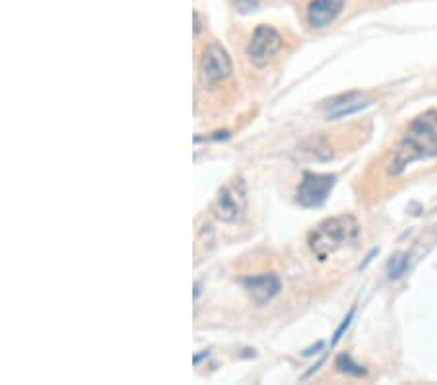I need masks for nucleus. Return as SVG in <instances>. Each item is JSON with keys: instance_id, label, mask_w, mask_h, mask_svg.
Returning a JSON list of instances; mask_svg holds the SVG:
<instances>
[{"instance_id": "nucleus-10", "label": "nucleus", "mask_w": 437, "mask_h": 385, "mask_svg": "<svg viewBox=\"0 0 437 385\" xmlns=\"http://www.w3.org/2000/svg\"><path fill=\"white\" fill-rule=\"evenodd\" d=\"M408 265H410V257L406 253H396L394 257H391V261L387 263V274L391 281H396L401 278L402 274L406 273Z\"/></svg>"}, {"instance_id": "nucleus-13", "label": "nucleus", "mask_w": 437, "mask_h": 385, "mask_svg": "<svg viewBox=\"0 0 437 385\" xmlns=\"http://www.w3.org/2000/svg\"><path fill=\"white\" fill-rule=\"evenodd\" d=\"M235 6H237L241 14H247V12L257 8V0H235Z\"/></svg>"}, {"instance_id": "nucleus-8", "label": "nucleus", "mask_w": 437, "mask_h": 385, "mask_svg": "<svg viewBox=\"0 0 437 385\" xmlns=\"http://www.w3.org/2000/svg\"><path fill=\"white\" fill-rule=\"evenodd\" d=\"M342 6L344 0H313L307 8V23L315 30H323L335 22Z\"/></svg>"}, {"instance_id": "nucleus-5", "label": "nucleus", "mask_w": 437, "mask_h": 385, "mask_svg": "<svg viewBox=\"0 0 437 385\" xmlns=\"http://www.w3.org/2000/svg\"><path fill=\"white\" fill-rule=\"evenodd\" d=\"M284 45V39L274 28L270 26H259L253 33V38L247 45V57L255 67H266L270 59L276 55Z\"/></svg>"}, {"instance_id": "nucleus-12", "label": "nucleus", "mask_w": 437, "mask_h": 385, "mask_svg": "<svg viewBox=\"0 0 437 385\" xmlns=\"http://www.w3.org/2000/svg\"><path fill=\"white\" fill-rule=\"evenodd\" d=\"M354 313H356V308H352V310L348 311V315H346V319H344L342 323H340V327L335 331V337H333V342H330V347H336L338 345V341L342 339V335L348 331L350 323H352V319H354Z\"/></svg>"}, {"instance_id": "nucleus-15", "label": "nucleus", "mask_w": 437, "mask_h": 385, "mask_svg": "<svg viewBox=\"0 0 437 385\" xmlns=\"http://www.w3.org/2000/svg\"><path fill=\"white\" fill-rule=\"evenodd\" d=\"M200 33V16H198V12H195V36H198Z\"/></svg>"}, {"instance_id": "nucleus-2", "label": "nucleus", "mask_w": 437, "mask_h": 385, "mask_svg": "<svg viewBox=\"0 0 437 385\" xmlns=\"http://www.w3.org/2000/svg\"><path fill=\"white\" fill-rule=\"evenodd\" d=\"M360 222L352 215L335 216L320 222L311 234H309V249L319 261H327L330 255L340 251L346 245L356 244L360 237Z\"/></svg>"}, {"instance_id": "nucleus-6", "label": "nucleus", "mask_w": 437, "mask_h": 385, "mask_svg": "<svg viewBox=\"0 0 437 385\" xmlns=\"http://www.w3.org/2000/svg\"><path fill=\"white\" fill-rule=\"evenodd\" d=\"M232 75V60L220 45L206 47L200 59V82L204 88H214Z\"/></svg>"}, {"instance_id": "nucleus-3", "label": "nucleus", "mask_w": 437, "mask_h": 385, "mask_svg": "<svg viewBox=\"0 0 437 385\" xmlns=\"http://www.w3.org/2000/svg\"><path fill=\"white\" fill-rule=\"evenodd\" d=\"M245 208H247V187L243 179H233L232 183L222 187L214 205V212L218 220L227 224L237 222L245 215Z\"/></svg>"}, {"instance_id": "nucleus-11", "label": "nucleus", "mask_w": 437, "mask_h": 385, "mask_svg": "<svg viewBox=\"0 0 437 385\" xmlns=\"http://www.w3.org/2000/svg\"><path fill=\"white\" fill-rule=\"evenodd\" d=\"M336 368H338V372H342V374H348V376H356V378H360V376H365L364 368H362L360 364L354 362V360H352L348 354L338 356V360H336Z\"/></svg>"}, {"instance_id": "nucleus-1", "label": "nucleus", "mask_w": 437, "mask_h": 385, "mask_svg": "<svg viewBox=\"0 0 437 385\" xmlns=\"http://www.w3.org/2000/svg\"><path fill=\"white\" fill-rule=\"evenodd\" d=\"M437 156V113L428 112L416 117L408 126L404 139L389 166L391 175H401L408 166Z\"/></svg>"}, {"instance_id": "nucleus-4", "label": "nucleus", "mask_w": 437, "mask_h": 385, "mask_svg": "<svg viewBox=\"0 0 437 385\" xmlns=\"http://www.w3.org/2000/svg\"><path fill=\"white\" fill-rule=\"evenodd\" d=\"M336 185V175L333 173H313L306 171L298 187V202L303 208H317L325 205L330 191Z\"/></svg>"}, {"instance_id": "nucleus-16", "label": "nucleus", "mask_w": 437, "mask_h": 385, "mask_svg": "<svg viewBox=\"0 0 437 385\" xmlns=\"http://www.w3.org/2000/svg\"><path fill=\"white\" fill-rule=\"evenodd\" d=\"M203 358H208V352H203L200 356H195V360H193V362H195V366H198V362H200Z\"/></svg>"}, {"instance_id": "nucleus-7", "label": "nucleus", "mask_w": 437, "mask_h": 385, "mask_svg": "<svg viewBox=\"0 0 437 385\" xmlns=\"http://www.w3.org/2000/svg\"><path fill=\"white\" fill-rule=\"evenodd\" d=\"M243 288L247 290L249 298L257 305H266L280 294L282 290V281L276 274H257V276H247L241 281Z\"/></svg>"}, {"instance_id": "nucleus-14", "label": "nucleus", "mask_w": 437, "mask_h": 385, "mask_svg": "<svg viewBox=\"0 0 437 385\" xmlns=\"http://www.w3.org/2000/svg\"><path fill=\"white\" fill-rule=\"evenodd\" d=\"M325 347V345H323V342H317V345H315L313 348H309V350H306V352H303V356H311V354H317V352H315V350H320V348Z\"/></svg>"}, {"instance_id": "nucleus-9", "label": "nucleus", "mask_w": 437, "mask_h": 385, "mask_svg": "<svg viewBox=\"0 0 437 385\" xmlns=\"http://www.w3.org/2000/svg\"><path fill=\"white\" fill-rule=\"evenodd\" d=\"M367 105H372L369 102H364L362 96L357 92H350V94H342V96L330 99L323 105V113L327 119H344L354 115V113L362 112Z\"/></svg>"}]
</instances>
